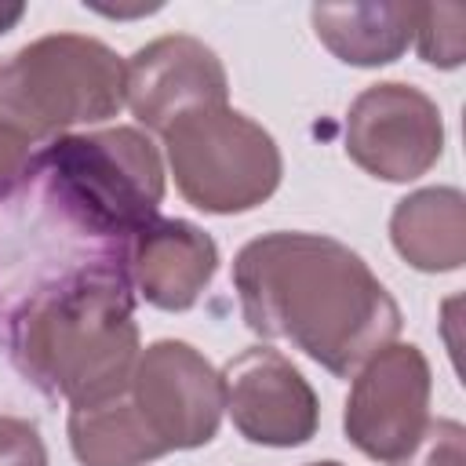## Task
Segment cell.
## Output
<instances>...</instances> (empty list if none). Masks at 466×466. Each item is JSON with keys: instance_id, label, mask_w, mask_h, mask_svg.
I'll return each mask as SVG.
<instances>
[{"instance_id": "obj_1", "label": "cell", "mask_w": 466, "mask_h": 466, "mask_svg": "<svg viewBox=\"0 0 466 466\" xmlns=\"http://www.w3.org/2000/svg\"><path fill=\"white\" fill-rule=\"evenodd\" d=\"M244 324L291 342L331 375H357L400 335V306L371 266L324 233H262L233 258Z\"/></svg>"}, {"instance_id": "obj_2", "label": "cell", "mask_w": 466, "mask_h": 466, "mask_svg": "<svg viewBox=\"0 0 466 466\" xmlns=\"http://www.w3.org/2000/svg\"><path fill=\"white\" fill-rule=\"evenodd\" d=\"M164 200V160L138 127L58 135L33 149L0 222H25V244L47 240L62 266L116 258Z\"/></svg>"}, {"instance_id": "obj_3", "label": "cell", "mask_w": 466, "mask_h": 466, "mask_svg": "<svg viewBox=\"0 0 466 466\" xmlns=\"http://www.w3.org/2000/svg\"><path fill=\"white\" fill-rule=\"evenodd\" d=\"M4 339L18 375L51 400L80 408L116 393L142 353L124 262H80L36 280L11 302Z\"/></svg>"}, {"instance_id": "obj_4", "label": "cell", "mask_w": 466, "mask_h": 466, "mask_svg": "<svg viewBox=\"0 0 466 466\" xmlns=\"http://www.w3.org/2000/svg\"><path fill=\"white\" fill-rule=\"evenodd\" d=\"M124 106V58L80 33H51L0 62V127L44 146Z\"/></svg>"}, {"instance_id": "obj_5", "label": "cell", "mask_w": 466, "mask_h": 466, "mask_svg": "<svg viewBox=\"0 0 466 466\" xmlns=\"http://www.w3.org/2000/svg\"><path fill=\"white\" fill-rule=\"evenodd\" d=\"M160 135L171 178L197 211L240 215L280 186L284 164L273 135L229 106L193 109Z\"/></svg>"}, {"instance_id": "obj_6", "label": "cell", "mask_w": 466, "mask_h": 466, "mask_svg": "<svg viewBox=\"0 0 466 466\" xmlns=\"http://www.w3.org/2000/svg\"><path fill=\"white\" fill-rule=\"evenodd\" d=\"M124 397L160 455L211 444L226 411L222 375L182 339L146 346L124 382Z\"/></svg>"}, {"instance_id": "obj_7", "label": "cell", "mask_w": 466, "mask_h": 466, "mask_svg": "<svg viewBox=\"0 0 466 466\" xmlns=\"http://www.w3.org/2000/svg\"><path fill=\"white\" fill-rule=\"evenodd\" d=\"M444 153V120L437 102L415 84L382 80L364 87L346 113V157L382 178L411 182Z\"/></svg>"}, {"instance_id": "obj_8", "label": "cell", "mask_w": 466, "mask_h": 466, "mask_svg": "<svg viewBox=\"0 0 466 466\" xmlns=\"http://www.w3.org/2000/svg\"><path fill=\"white\" fill-rule=\"evenodd\" d=\"M430 360L415 342H390L353 379L342 430L357 451L379 462L408 455L430 422Z\"/></svg>"}, {"instance_id": "obj_9", "label": "cell", "mask_w": 466, "mask_h": 466, "mask_svg": "<svg viewBox=\"0 0 466 466\" xmlns=\"http://www.w3.org/2000/svg\"><path fill=\"white\" fill-rule=\"evenodd\" d=\"M218 375L226 390V411L244 441L262 448H299L317 433V393L280 350L251 346Z\"/></svg>"}, {"instance_id": "obj_10", "label": "cell", "mask_w": 466, "mask_h": 466, "mask_svg": "<svg viewBox=\"0 0 466 466\" xmlns=\"http://www.w3.org/2000/svg\"><path fill=\"white\" fill-rule=\"evenodd\" d=\"M226 95L222 58L186 33L157 36L124 62V106L149 131H164L193 109L226 106Z\"/></svg>"}, {"instance_id": "obj_11", "label": "cell", "mask_w": 466, "mask_h": 466, "mask_svg": "<svg viewBox=\"0 0 466 466\" xmlns=\"http://www.w3.org/2000/svg\"><path fill=\"white\" fill-rule=\"evenodd\" d=\"M218 269V244L186 218H153L124 248V277L135 299L182 313L197 306Z\"/></svg>"}, {"instance_id": "obj_12", "label": "cell", "mask_w": 466, "mask_h": 466, "mask_svg": "<svg viewBox=\"0 0 466 466\" xmlns=\"http://www.w3.org/2000/svg\"><path fill=\"white\" fill-rule=\"evenodd\" d=\"M317 40L346 66H390L415 40L419 4H313Z\"/></svg>"}, {"instance_id": "obj_13", "label": "cell", "mask_w": 466, "mask_h": 466, "mask_svg": "<svg viewBox=\"0 0 466 466\" xmlns=\"http://www.w3.org/2000/svg\"><path fill=\"white\" fill-rule=\"evenodd\" d=\"M397 255L422 273H451L466 262V197L451 186L415 189L390 215Z\"/></svg>"}, {"instance_id": "obj_14", "label": "cell", "mask_w": 466, "mask_h": 466, "mask_svg": "<svg viewBox=\"0 0 466 466\" xmlns=\"http://www.w3.org/2000/svg\"><path fill=\"white\" fill-rule=\"evenodd\" d=\"M69 448L80 466H146L160 459L157 444L138 426L124 386L95 404L69 408Z\"/></svg>"}, {"instance_id": "obj_15", "label": "cell", "mask_w": 466, "mask_h": 466, "mask_svg": "<svg viewBox=\"0 0 466 466\" xmlns=\"http://www.w3.org/2000/svg\"><path fill=\"white\" fill-rule=\"evenodd\" d=\"M415 47L426 66L455 69L466 58V7L462 4H419Z\"/></svg>"}, {"instance_id": "obj_16", "label": "cell", "mask_w": 466, "mask_h": 466, "mask_svg": "<svg viewBox=\"0 0 466 466\" xmlns=\"http://www.w3.org/2000/svg\"><path fill=\"white\" fill-rule=\"evenodd\" d=\"M390 466H466V430L455 419H430L419 444Z\"/></svg>"}, {"instance_id": "obj_17", "label": "cell", "mask_w": 466, "mask_h": 466, "mask_svg": "<svg viewBox=\"0 0 466 466\" xmlns=\"http://www.w3.org/2000/svg\"><path fill=\"white\" fill-rule=\"evenodd\" d=\"M0 466H47V448L29 419L0 415Z\"/></svg>"}, {"instance_id": "obj_18", "label": "cell", "mask_w": 466, "mask_h": 466, "mask_svg": "<svg viewBox=\"0 0 466 466\" xmlns=\"http://www.w3.org/2000/svg\"><path fill=\"white\" fill-rule=\"evenodd\" d=\"M29 157H33V146L0 127V204H4V200L18 189V182L25 178Z\"/></svg>"}, {"instance_id": "obj_19", "label": "cell", "mask_w": 466, "mask_h": 466, "mask_svg": "<svg viewBox=\"0 0 466 466\" xmlns=\"http://www.w3.org/2000/svg\"><path fill=\"white\" fill-rule=\"evenodd\" d=\"M22 15H25V4H0V36L7 29H15L22 22Z\"/></svg>"}, {"instance_id": "obj_20", "label": "cell", "mask_w": 466, "mask_h": 466, "mask_svg": "<svg viewBox=\"0 0 466 466\" xmlns=\"http://www.w3.org/2000/svg\"><path fill=\"white\" fill-rule=\"evenodd\" d=\"M309 466H342V462H335V459H324V462H309Z\"/></svg>"}]
</instances>
